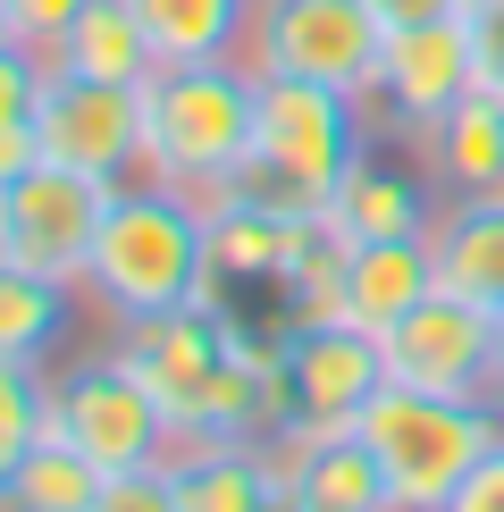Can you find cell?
I'll use <instances>...</instances> for the list:
<instances>
[{"mask_svg": "<svg viewBox=\"0 0 504 512\" xmlns=\"http://www.w3.org/2000/svg\"><path fill=\"white\" fill-rule=\"evenodd\" d=\"M378 17H387V34L395 26H429V17H454V0H370Z\"/></svg>", "mask_w": 504, "mask_h": 512, "instance_id": "cell-31", "label": "cell"}, {"mask_svg": "<svg viewBox=\"0 0 504 512\" xmlns=\"http://www.w3.org/2000/svg\"><path fill=\"white\" fill-rule=\"evenodd\" d=\"M93 512H177V479H168V462L118 471V479H101V504Z\"/></svg>", "mask_w": 504, "mask_h": 512, "instance_id": "cell-26", "label": "cell"}, {"mask_svg": "<svg viewBox=\"0 0 504 512\" xmlns=\"http://www.w3.org/2000/svg\"><path fill=\"white\" fill-rule=\"evenodd\" d=\"M34 93H42V59L26 42H0V118H34Z\"/></svg>", "mask_w": 504, "mask_h": 512, "instance_id": "cell-27", "label": "cell"}, {"mask_svg": "<svg viewBox=\"0 0 504 512\" xmlns=\"http://www.w3.org/2000/svg\"><path fill=\"white\" fill-rule=\"evenodd\" d=\"M9 479H17V445L0 437V496H9Z\"/></svg>", "mask_w": 504, "mask_h": 512, "instance_id": "cell-32", "label": "cell"}, {"mask_svg": "<svg viewBox=\"0 0 504 512\" xmlns=\"http://www.w3.org/2000/svg\"><path fill=\"white\" fill-rule=\"evenodd\" d=\"M412 152H420L437 194H504V101L462 93L437 126L412 135Z\"/></svg>", "mask_w": 504, "mask_h": 512, "instance_id": "cell-17", "label": "cell"}, {"mask_svg": "<svg viewBox=\"0 0 504 512\" xmlns=\"http://www.w3.org/2000/svg\"><path fill=\"white\" fill-rule=\"evenodd\" d=\"M429 261H437L446 294L496 311L504 303V194H437Z\"/></svg>", "mask_w": 504, "mask_h": 512, "instance_id": "cell-15", "label": "cell"}, {"mask_svg": "<svg viewBox=\"0 0 504 512\" xmlns=\"http://www.w3.org/2000/svg\"><path fill=\"white\" fill-rule=\"evenodd\" d=\"M437 294V261L429 236H387V244H345V303L336 319L362 336H387L395 319H412Z\"/></svg>", "mask_w": 504, "mask_h": 512, "instance_id": "cell-14", "label": "cell"}, {"mask_svg": "<svg viewBox=\"0 0 504 512\" xmlns=\"http://www.w3.org/2000/svg\"><path fill=\"white\" fill-rule=\"evenodd\" d=\"M101 462L93 454H76L59 429H42L26 454H17V479H9V496H0V512H93L101 504Z\"/></svg>", "mask_w": 504, "mask_h": 512, "instance_id": "cell-23", "label": "cell"}, {"mask_svg": "<svg viewBox=\"0 0 504 512\" xmlns=\"http://www.w3.org/2000/svg\"><path fill=\"white\" fill-rule=\"evenodd\" d=\"M446 512H504V445H496V454L446 496Z\"/></svg>", "mask_w": 504, "mask_h": 512, "instance_id": "cell-29", "label": "cell"}, {"mask_svg": "<svg viewBox=\"0 0 504 512\" xmlns=\"http://www.w3.org/2000/svg\"><path fill=\"white\" fill-rule=\"evenodd\" d=\"M0 42H17V26H9V0H0Z\"/></svg>", "mask_w": 504, "mask_h": 512, "instance_id": "cell-36", "label": "cell"}, {"mask_svg": "<svg viewBox=\"0 0 504 512\" xmlns=\"http://www.w3.org/2000/svg\"><path fill=\"white\" fill-rule=\"evenodd\" d=\"M34 160H42V143H34V118H0V185H17Z\"/></svg>", "mask_w": 504, "mask_h": 512, "instance_id": "cell-30", "label": "cell"}, {"mask_svg": "<svg viewBox=\"0 0 504 512\" xmlns=\"http://www.w3.org/2000/svg\"><path fill=\"white\" fill-rule=\"evenodd\" d=\"M51 429L68 437L76 454H93L110 479L143 471V462H168V412L110 345L68 361V370H51Z\"/></svg>", "mask_w": 504, "mask_h": 512, "instance_id": "cell-7", "label": "cell"}, {"mask_svg": "<svg viewBox=\"0 0 504 512\" xmlns=\"http://www.w3.org/2000/svg\"><path fill=\"white\" fill-rule=\"evenodd\" d=\"M84 9H93V0H9V26H17V42H26L42 68H51V51L68 42V26Z\"/></svg>", "mask_w": 504, "mask_h": 512, "instance_id": "cell-25", "label": "cell"}, {"mask_svg": "<svg viewBox=\"0 0 504 512\" xmlns=\"http://www.w3.org/2000/svg\"><path fill=\"white\" fill-rule=\"evenodd\" d=\"M227 336H236L227 311H152V319H118L110 328V353L168 412V454L210 437V395H219V370H227Z\"/></svg>", "mask_w": 504, "mask_h": 512, "instance_id": "cell-6", "label": "cell"}, {"mask_svg": "<svg viewBox=\"0 0 504 512\" xmlns=\"http://www.w3.org/2000/svg\"><path fill=\"white\" fill-rule=\"evenodd\" d=\"M462 93H479L471 68V17H429V26H395L387 59H378V135H420L454 110Z\"/></svg>", "mask_w": 504, "mask_h": 512, "instance_id": "cell-11", "label": "cell"}, {"mask_svg": "<svg viewBox=\"0 0 504 512\" xmlns=\"http://www.w3.org/2000/svg\"><path fill=\"white\" fill-rule=\"evenodd\" d=\"M110 202H118V185L34 160L17 185H0V261H26V269H42V277H59V286L84 294V269H93Z\"/></svg>", "mask_w": 504, "mask_h": 512, "instance_id": "cell-8", "label": "cell"}, {"mask_svg": "<svg viewBox=\"0 0 504 512\" xmlns=\"http://www.w3.org/2000/svg\"><path fill=\"white\" fill-rule=\"evenodd\" d=\"M286 378H294V420L286 429L336 437L387 387V353H378V336L345 328V319H311V328H286Z\"/></svg>", "mask_w": 504, "mask_h": 512, "instance_id": "cell-12", "label": "cell"}, {"mask_svg": "<svg viewBox=\"0 0 504 512\" xmlns=\"http://www.w3.org/2000/svg\"><path fill=\"white\" fill-rule=\"evenodd\" d=\"M261 126V76L244 59H185L143 84V177L177 194H219L252 160Z\"/></svg>", "mask_w": 504, "mask_h": 512, "instance_id": "cell-2", "label": "cell"}, {"mask_svg": "<svg viewBox=\"0 0 504 512\" xmlns=\"http://www.w3.org/2000/svg\"><path fill=\"white\" fill-rule=\"evenodd\" d=\"M496 395H504V303H496Z\"/></svg>", "mask_w": 504, "mask_h": 512, "instance_id": "cell-34", "label": "cell"}, {"mask_svg": "<svg viewBox=\"0 0 504 512\" xmlns=\"http://www.w3.org/2000/svg\"><path fill=\"white\" fill-rule=\"evenodd\" d=\"M429 219H437V202H429V185L412 177V168H395V160H353L345 168V185L328 194L320 210V227L336 244H387V236H429Z\"/></svg>", "mask_w": 504, "mask_h": 512, "instance_id": "cell-16", "label": "cell"}, {"mask_svg": "<svg viewBox=\"0 0 504 512\" xmlns=\"http://www.w3.org/2000/svg\"><path fill=\"white\" fill-rule=\"evenodd\" d=\"M34 143L51 168H76V177H101V185H135L143 177V84L42 68Z\"/></svg>", "mask_w": 504, "mask_h": 512, "instance_id": "cell-9", "label": "cell"}, {"mask_svg": "<svg viewBox=\"0 0 504 512\" xmlns=\"http://www.w3.org/2000/svg\"><path fill=\"white\" fill-rule=\"evenodd\" d=\"M387 353V387H429V395H496V311L462 303L437 286L412 319L378 336Z\"/></svg>", "mask_w": 504, "mask_h": 512, "instance_id": "cell-10", "label": "cell"}, {"mask_svg": "<svg viewBox=\"0 0 504 512\" xmlns=\"http://www.w3.org/2000/svg\"><path fill=\"white\" fill-rule=\"evenodd\" d=\"M504 0H454V17H496Z\"/></svg>", "mask_w": 504, "mask_h": 512, "instance_id": "cell-33", "label": "cell"}, {"mask_svg": "<svg viewBox=\"0 0 504 512\" xmlns=\"http://www.w3.org/2000/svg\"><path fill=\"white\" fill-rule=\"evenodd\" d=\"M51 429V361H0V437L26 454Z\"/></svg>", "mask_w": 504, "mask_h": 512, "instance_id": "cell-24", "label": "cell"}, {"mask_svg": "<svg viewBox=\"0 0 504 512\" xmlns=\"http://www.w3.org/2000/svg\"><path fill=\"white\" fill-rule=\"evenodd\" d=\"M76 328V286L26 261H0V361H51Z\"/></svg>", "mask_w": 504, "mask_h": 512, "instance_id": "cell-21", "label": "cell"}, {"mask_svg": "<svg viewBox=\"0 0 504 512\" xmlns=\"http://www.w3.org/2000/svg\"><path fill=\"white\" fill-rule=\"evenodd\" d=\"M261 512H303V504H294V487H278V496H269Z\"/></svg>", "mask_w": 504, "mask_h": 512, "instance_id": "cell-35", "label": "cell"}, {"mask_svg": "<svg viewBox=\"0 0 504 512\" xmlns=\"http://www.w3.org/2000/svg\"><path fill=\"white\" fill-rule=\"evenodd\" d=\"M286 487H294V504H303V512H395L387 471H378V454H370L353 429L311 437L303 462L286 471Z\"/></svg>", "mask_w": 504, "mask_h": 512, "instance_id": "cell-19", "label": "cell"}, {"mask_svg": "<svg viewBox=\"0 0 504 512\" xmlns=\"http://www.w3.org/2000/svg\"><path fill=\"white\" fill-rule=\"evenodd\" d=\"M51 68L101 76V84H152L160 76V51H152V34H143L135 0H93V9L68 26V42L51 51Z\"/></svg>", "mask_w": 504, "mask_h": 512, "instance_id": "cell-20", "label": "cell"}, {"mask_svg": "<svg viewBox=\"0 0 504 512\" xmlns=\"http://www.w3.org/2000/svg\"><path fill=\"white\" fill-rule=\"evenodd\" d=\"M135 17L152 34L160 68H185V59H236L252 0H135Z\"/></svg>", "mask_w": 504, "mask_h": 512, "instance_id": "cell-22", "label": "cell"}, {"mask_svg": "<svg viewBox=\"0 0 504 512\" xmlns=\"http://www.w3.org/2000/svg\"><path fill=\"white\" fill-rule=\"evenodd\" d=\"M168 479H177V512H261L286 487L278 462H269V445H236V437L177 445L168 454Z\"/></svg>", "mask_w": 504, "mask_h": 512, "instance_id": "cell-18", "label": "cell"}, {"mask_svg": "<svg viewBox=\"0 0 504 512\" xmlns=\"http://www.w3.org/2000/svg\"><path fill=\"white\" fill-rule=\"evenodd\" d=\"M219 286L227 277L210 269L202 202L177 194V185H152V177L118 185L101 244H93V269H84V294L110 319H152V311H227Z\"/></svg>", "mask_w": 504, "mask_h": 512, "instance_id": "cell-1", "label": "cell"}, {"mask_svg": "<svg viewBox=\"0 0 504 512\" xmlns=\"http://www.w3.org/2000/svg\"><path fill=\"white\" fill-rule=\"evenodd\" d=\"M362 101L328 93L303 76H261V126H252V160L236 168V194L286 210V219H320L345 168L362 160Z\"/></svg>", "mask_w": 504, "mask_h": 512, "instance_id": "cell-4", "label": "cell"}, {"mask_svg": "<svg viewBox=\"0 0 504 512\" xmlns=\"http://www.w3.org/2000/svg\"><path fill=\"white\" fill-rule=\"evenodd\" d=\"M353 437L378 454L395 512H446V496L504 445V395H429V387H378Z\"/></svg>", "mask_w": 504, "mask_h": 512, "instance_id": "cell-3", "label": "cell"}, {"mask_svg": "<svg viewBox=\"0 0 504 512\" xmlns=\"http://www.w3.org/2000/svg\"><path fill=\"white\" fill-rule=\"evenodd\" d=\"M236 59L252 76H303V84L370 101L378 59H387V17L370 0H252Z\"/></svg>", "mask_w": 504, "mask_h": 512, "instance_id": "cell-5", "label": "cell"}, {"mask_svg": "<svg viewBox=\"0 0 504 512\" xmlns=\"http://www.w3.org/2000/svg\"><path fill=\"white\" fill-rule=\"evenodd\" d=\"M471 68H479V93L504 101V9L496 17H471Z\"/></svg>", "mask_w": 504, "mask_h": 512, "instance_id": "cell-28", "label": "cell"}, {"mask_svg": "<svg viewBox=\"0 0 504 512\" xmlns=\"http://www.w3.org/2000/svg\"><path fill=\"white\" fill-rule=\"evenodd\" d=\"M202 227H210V269L236 277V286H278L294 269V252L320 236V219H286V210L236 194V185H219V194H202Z\"/></svg>", "mask_w": 504, "mask_h": 512, "instance_id": "cell-13", "label": "cell"}]
</instances>
